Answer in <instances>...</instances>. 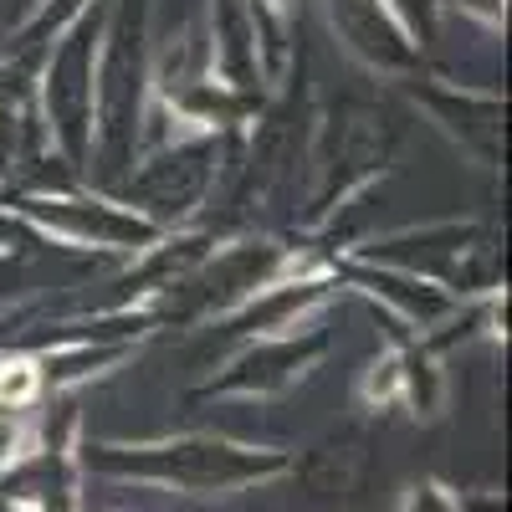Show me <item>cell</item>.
Here are the masks:
<instances>
[{"mask_svg":"<svg viewBox=\"0 0 512 512\" xmlns=\"http://www.w3.org/2000/svg\"><path fill=\"white\" fill-rule=\"evenodd\" d=\"M36 384H41V374H36L31 359L0 364V400H6V405H26V400L36 395Z\"/></svg>","mask_w":512,"mask_h":512,"instance_id":"cell-1","label":"cell"}]
</instances>
